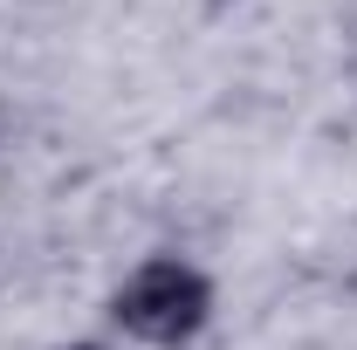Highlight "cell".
Here are the masks:
<instances>
[{
    "instance_id": "1",
    "label": "cell",
    "mask_w": 357,
    "mask_h": 350,
    "mask_svg": "<svg viewBox=\"0 0 357 350\" xmlns=\"http://www.w3.org/2000/svg\"><path fill=\"white\" fill-rule=\"evenodd\" d=\"M110 323L151 350H185L213 323V275L185 254H144L110 289Z\"/></svg>"
},
{
    "instance_id": "2",
    "label": "cell",
    "mask_w": 357,
    "mask_h": 350,
    "mask_svg": "<svg viewBox=\"0 0 357 350\" xmlns=\"http://www.w3.org/2000/svg\"><path fill=\"white\" fill-rule=\"evenodd\" d=\"M62 350H103V344H62Z\"/></svg>"
}]
</instances>
